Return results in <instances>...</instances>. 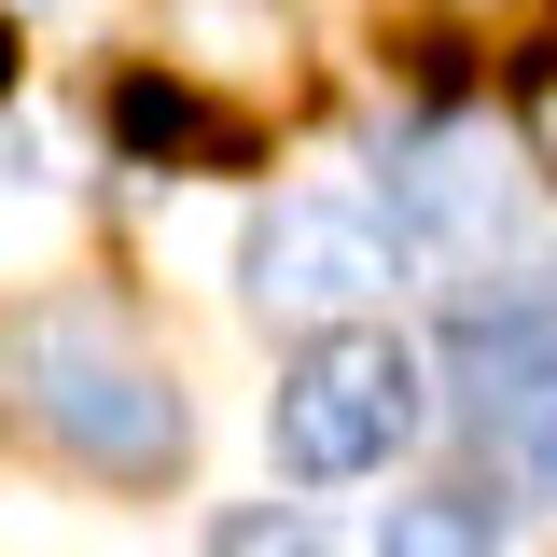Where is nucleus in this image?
Returning <instances> with one entry per match:
<instances>
[{
	"label": "nucleus",
	"instance_id": "7",
	"mask_svg": "<svg viewBox=\"0 0 557 557\" xmlns=\"http://www.w3.org/2000/svg\"><path fill=\"white\" fill-rule=\"evenodd\" d=\"M112 126H126V153H153V168H168V153H182V168H237V153H251V112H209L196 84H168V70H139L126 98H112Z\"/></svg>",
	"mask_w": 557,
	"mask_h": 557
},
{
	"label": "nucleus",
	"instance_id": "3",
	"mask_svg": "<svg viewBox=\"0 0 557 557\" xmlns=\"http://www.w3.org/2000/svg\"><path fill=\"white\" fill-rule=\"evenodd\" d=\"M391 223L376 209H348V196H278L265 223H251V307L265 321H362L376 293H391Z\"/></svg>",
	"mask_w": 557,
	"mask_h": 557
},
{
	"label": "nucleus",
	"instance_id": "4",
	"mask_svg": "<svg viewBox=\"0 0 557 557\" xmlns=\"http://www.w3.org/2000/svg\"><path fill=\"white\" fill-rule=\"evenodd\" d=\"M391 251H418V265L460 278V293H487V278L530 251V196H516V168H502V153H460V139L405 153V168H391Z\"/></svg>",
	"mask_w": 557,
	"mask_h": 557
},
{
	"label": "nucleus",
	"instance_id": "8",
	"mask_svg": "<svg viewBox=\"0 0 557 557\" xmlns=\"http://www.w3.org/2000/svg\"><path fill=\"white\" fill-rule=\"evenodd\" d=\"M376 557H502V516L474 487H418V502L376 516Z\"/></svg>",
	"mask_w": 557,
	"mask_h": 557
},
{
	"label": "nucleus",
	"instance_id": "2",
	"mask_svg": "<svg viewBox=\"0 0 557 557\" xmlns=\"http://www.w3.org/2000/svg\"><path fill=\"white\" fill-rule=\"evenodd\" d=\"M418 446V348L376 321H335L278 376V460L293 474H391Z\"/></svg>",
	"mask_w": 557,
	"mask_h": 557
},
{
	"label": "nucleus",
	"instance_id": "9",
	"mask_svg": "<svg viewBox=\"0 0 557 557\" xmlns=\"http://www.w3.org/2000/svg\"><path fill=\"white\" fill-rule=\"evenodd\" d=\"M209 557H335V544H321L293 502H237V516L209 530Z\"/></svg>",
	"mask_w": 557,
	"mask_h": 557
},
{
	"label": "nucleus",
	"instance_id": "5",
	"mask_svg": "<svg viewBox=\"0 0 557 557\" xmlns=\"http://www.w3.org/2000/svg\"><path fill=\"white\" fill-rule=\"evenodd\" d=\"M460 391L502 432V460H530L557 432V293L544 278H502V293H460Z\"/></svg>",
	"mask_w": 557,
	"mask_h": 557
},
{
	"label": "nucleus",
	"instance_id": "1",
	"mask_svg": "<svg viewBox=\"0 0 557 557\" xmlns=\"http://www.w3.org/2000/svg\"><path fill=\"white\" fill-rule=\"evenodd\" d=\"M0 432L70 460V474H112V487H153L196 446L168 348L98 293H42V307L0 321Z\"/></svg>",
	"mask_w": 557,
	"mask_h": 557
},
{
	"label": "nucleus",
	"instance_id": "13",
	"mask_svg": "<svg viewBox=\"0 0 557 557\" xmlns=\"http://www.w3.org/2000/svg\"><path fill=\"white\" fill-rule=\"evenodd\" d=\"M0 57H14V42H0Z\"/></svg>",
	"mask_w": 557,
	"mask_h": 557
},
{
	"label": "nucleus",
	"instance_id": "12",
	"mask_svg": "<svg viewBox=\"0 0 557 557\" xmlns=\"http://www.w3.org/2000/svg\"><path fill=\"white\" fill-rule=\"evenodd\" d=\"M530 474H544V487H557V432H544V446H530Z\"/></svg>",
	"mask_w": 557,
	"mask_h": 557
},
{
	"label": "nucleus",
	"instance_id": "11",
	"mask_svg": "<svg viewBox=\"0 0 557 557\" xmlns=\"http://www.w3.org/2000/svg\"><path fill=\"white\" fill-rule=\"evenodd\" d=\"M446 14H460V28H502V0H446Z\"/></svg>",
	"mask_w": 557,
	"mask_h": 557
},
{
	"label": "nucleus",
	"instance_id": "6",
	"mask_svg": "<svg viewBox=\"0 0 557 557\" xmlns=\"http://www.w3.org/2000/svg\"><path fill=\"white\" fill-rule=\"evenodd\" d=\"M153 42H168V84H196V98H237V112H265L293 98V0H153Z\"/></svg>",
	"mask_w": 557,
	"mask_h": 557
},
{
	"label": "nucleus",
	"instance_id": "10",
	"mask_svg": "<svg viewBox=\"0 0 557 557\" xmlns=\"http://www.w3.org/2000/svg\"><path fill=\"white\" fill-rule=\"evenodd\" d=\"M516 139H530V168L557 182V42L530 57V84H516Z\"/></svg>",
	"mask_w": 557,
	"mask_h": 557
}]
</instances>
